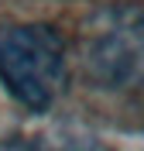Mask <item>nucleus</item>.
Segmentation results:
<instances>
[{
	"label": "nucleus",
	"mask_w": 144,
	"mask_h": 151,
	"mask_svg": "<svg viewBox=\"0 0 144 151\" xmlns=\"http://www.w3.org/2000/svg\"><path fill=\"white\" fill-rule=\"evenodd\" d=\"M38 151H110V148L86 134H55V137H45Z\"/></svg>",
	"instance_id": "2"
},
{
	"label": "nucleus",
	"mask_w": 144,
	"mask_h": 151,
	"mask_svg": "<svg viewBox=\"0 0 144 151\" xmlns=\"http://www.w3.org/2000/svg\"><path fill=\"white\" fill-rule=\"evenodd\" d=\"M0 79L28 110H45L65 89V45L48 24L0 31Z\"/></svg>",
	"instance_id": "1"
}]
</instances>
